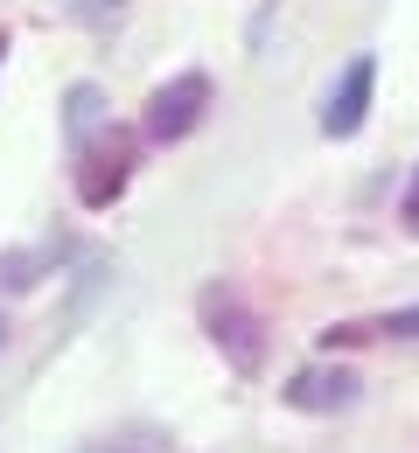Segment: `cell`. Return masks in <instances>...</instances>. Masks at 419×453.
<instances>
[{"label": "cell", "instance_id": "cell-11", "mask_svg": "<svg viewBox=\"0 0 419 453\" xmlns=\"http://www.w3.org/2000/svg\"><path fill=\"white\" fill-rule=\"evenodd\" d=\"M0 335H7V328H0Z\"/></svg>", "mask_w": 419, "mask_h": 453}, {"label": "cell", "instance_id": "cell-5", "mask_svg": "<svg viewBox=\"0 0 419 453\" xmlns=\"http://www.w3.org/2000/svg\"><path fill=\"white\" fill-rule=\"evenodd\" d=\"M280 397H287L294 411H350L363 397V377L343 370V363H307V370H294V377L280 384Z\"/></svg>", "mask_w": 419, "mask_h": 453}, {"label": "cell", "instance_id": "cell-3", "mask_svg": "<svg viewBox=\"0 0 419 453\" xmlns=\"http://www.w3.org/2000/svg\"><path fill=\"white\" fill-rule=\"evenodd\" d=\"M203 112H210V77H203V70H182V77H168V84L147 98L140 133H147L154 147H175V140H189V133L203 126Z\"/></svg>", "mask_w": 419, "mask_h": 453}, {"label": "cell", "instance_id": "cell-4", "mask_svg": "<svg viewBox=\"0 0 419 453\" xmlns=\"http://www.w3.org/2000/svg\"><path fill=\"white\" fill-rule=\"evenodd\" d=\"M370 91H377V57H350L336 91H329V105H322V133L329 140H357L363 119H370Z\"/></svg>", "mask_w": 419, "mask_h": 453}, {"label": "cell", "instance_id": "cell-10", "mask_svg": "<svg viewBox=\"0 0 419 453\" xmlns=\"http://www.w3.org/2000/svg\"><path fill=\"white\" fill-rule=\"evenodd\" d=\"M0 57H7V35H0Z\"/></svg>", "mask_w": 419, "mask_h": 453}, {"label": "cell", "instance_id": "cell-2", "mask_svg": "<svg viewBox=\"0 0 419 453\" xmlns=\"http://www.w3.org/2000/svg\"><path fill=\"white\" fill-rule=\"evenodd\" d=\"M140 140L147 133H120V126H105L84 154H77V203L84 210H113L126 196V181L140 168Z\"/></svg>", "mask_w": 419, "mask_h": 453}, {"label": "cell", "instance_id": "cell-8", "mask_svg": "<svg viewBox=\"0 0 419 453\" xmlns=\"http://www.w3.org/2000/svg\"><path fill=\"white\" fill-rule=\"evenodd\" d=\"M377 335H392V342H419V307H392V314H377Z\"/></svg>", "mask_w": 419, "mask_h": 453}, {"label": "cell", "instance_id": "cell-6", "mask_svg": "<svg viewBox=\"0 0 419 453\" xmlns=\"http://www.w3.org/2000/svg\"><path fill=\"white\" fill-rule=\"evenodd\" d=\"M63 258H70V244H63V237L35 244V251H0V293H28L35 280H50Z\"/></svg>", "mask_w": 419, "mask_h": 453}, {"label": "cell", "instance_id": "cell-7", "mask_svg": "<svg viewBox=\"0 0 419 453\" xmlns=\"http://www.w3.org/2000/svg\"><path fill=\"white\" fill-rule=\"evenodd\" d=\"M98 133H105V91H98V84H70V91H63V140L84 154Z\"/></svg>", "mask_w": 419, "mask_h": 453}, {"label": "cell", "instance_id": "cell-9", "mask_svg": "<svg viewBox=\"0 0 419 453\" xmlns=\"http://www.w3.org/2000/svg\"><path fill=\"white\" fill-rule=\"evenodd\" d=\"M399 217L419 230V168H413V181H406V203H399Z\"/></svg>", "mask_w": 419, "mask_h": 453}, {"label": "cell", "instance_id": "cell-1", "mask_svg": "<svg viewBox=\"0 0 419 453\" xmlns=\"http://www.w3.org/2000/svg\"><path fill=\"white\" fill-rule=\"evenodd\" d=\"M196 314H203V335L224 349V363H231L238 377H259V370H266V321L238 300V286L210 280L196 293Z\"/></svg>", "mask_w": 419, "mask_h": 453}]
</instances>
